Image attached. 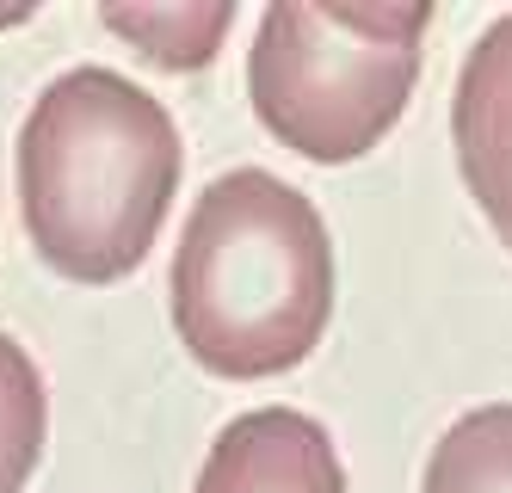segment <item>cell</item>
<instances>
[{
	"label": "cell",
	"instance_id": "6da1fadb",
	"mask_svg": "<svg viewBox=\"0 0 512 493\" xmlns=\"http://www.w3.org/2000/svg\"><path fill=\"white\" fill-rule=\"evenodd\" d=\"M179 185L167 105L112 68H68L19 130L25 229L62 278L112 284L155 247Z\"/></svg>",
	"mask_w": 512,
	"mask_h": 493
},
{
	"label": "cell",
	"instance_id": "7a4b0ae2",
	"mask_svg": "<svg viewBox=\"0 0 512 493\" xmlns=\"http://www.w3.org/2000/svg\"><path fill=\"white\" fill-rule=\"evenodd\" d=\"M334 315L321 210L260 167L204 185L173 253V327L216 376H278L315 352Z\"/></svg>",
	"mask_w": 512,
	"mask_h": 493
},
{
	"label": "cell",
	"instance_id": "3957f363",
	"mask_svg": "<svg viewBox=\"0 0 512 493\" xmlns=\"http://www.w3.org/2000/svg\"><path fill=\"white\" fill-rule=\"evenodd\" d=\"M432 7H340L284 0L266 13L247 56V93L260 124L309 161H358L377 148L420 74Z\"/></svg>",
	"mask_w": 512,
	"mask_h": 493
},
{
	"label": "cell",
	"instance_id": "277c9868",
	"mask_svg": "<svg viewBox=\"0 0 512 493\" xmlns=\"http://www.w3.org/2000/svg\"><path fill=\"white\" fill-rule=\"evenodd\" d=\"M198 493H346V469L309 413L260 407L216 432Z\"/></svg>",
	"mask_w": 512,
	"mask_h": 493
},
{
	"label": "cell",
	"instance_id": "5b68a950",
	"mask_svg": "<svg viewBox=\"0 0 512 493\" xmlns=\"http://www.w3.org/2000/svg\"><path fill=\"white\" fill-rule=\"evenodd\" d=\"M451 136L469 198L512 247V13L482 31L451 99Z\"/></svg>",
	"mask_w": 512,
	"mask_h": 493
},
{
	"label": "cell",
	"instance_id": "8992f818",
	"mask_svg": "<svg viewBox=\"0 0 512 493\" xmlns=\"http://www.w3.org/2000/svg\"><path fill=\"white\" fill-rule=\"evenodd\" d=\"M420 493H512V401L463 413L432 444Z\"/></svg>",
	"mask_w": 512,
	"mask_h": 493
},
{
	"label": "cell",
	"instance_id": "52a82bcc",
	"mask_svg": "<svg viewBox=\"0 0 512 493\" xmlns=\"http://www.w3.org/2000/svg\"><path fill=\"white\" fill-rule=\"evenodd\" d=\"M99 19L161 68H204L223 44L235 7L229 0H216V7H99Z\"/></svg>",
	"mask_w": 512,
	"mask_h": 493
},
{
	"label": "cell",
	"instance_id": "ba28073f",
	"mask_svg": "<svg viewBox=\"0 0 512 493\" xmlns=\"http://www.w3.org/2000/svg\"><path fill=\"white\" fill-rule=\"evenodd\" d=\"M44 376L38 364L25 358V346H13L0 333V493H19L38 469V450H44Z\"/></svg>",
	"mask_w": 512,
	"mask_h": 493
}]
</instances>
